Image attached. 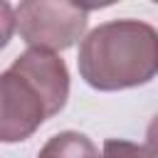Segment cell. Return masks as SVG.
<instances>
[{
	"instance_id": "6da1fadb",
	"label": "cell",
	"mask_w": 158,
	"mask_h": 158,
	"mask_svg": "<svg viewBox=\"0 0 158 158\" xmlns=\"http://www.w3.org/2000/svg\"><path fill=\"white\" fill-rule=\"evenodd\" d=\"M69 99V72L57 52L27 49L0 77V141H27Z\"/></svg>"
},
{
	"instance_id": "7a4b0ae2",
	"label": "cell",
	"mask_w": 158,
	"mask_h": 158,
	"mask_svg": "<svg viewBox=\"0 0 158 158\" xmlns=\"http://www.w3.org/2000/svg\"><path fill=\"white\" fill-rule=\"evenodd\" d=\"M79 74L96 91H121L158 77V30L143 20H109L79 44Z\"/></svg>"
},
{
	"instance_id": "3957f363",
	"label": "cell",
	"mask_w": 158,
	"mask_h": 158,
	"mask_svg": "<svg viewBox=\"0 0 158 158\" xmlns=\"http://www.w3.org/2000/svg\"><path fill=\"white\" fill-rule=\"evenodd\" d=\"M17 35L30 49L62 52L74 47L89 22V7L57 0H27L15 10Z\"/></svg>"
},
{
	"instance_id": "277c9868",
	"label": "cell",
	"mask_w": 158,
	"mask_h": 158,
	"mask_svg": "<svg viewBox=\"0 0 158 158\" xmlns=\"http://www.w3.org/2000/svg\"><path fill=\"white\" fill-rule=\"evenodd\" d=\"M37 158H101L99 148L86 133L79 131H59L40 148Z\"/></svg>"
},
{
	"instance_id": "5b68a950",
	"label": "cell",
	"mask_w": 158,
	"mask_h": 158,
	"mask_svg": "<svg viewBox=\"0 0 158 158\" xmlns=\"http://www.w3.org/2000/svg\"><path fill=\"white\" fill-rule=\"evenodd\" d=\"M101 158H153V153L146 146H138L123 138H106Z\"/></svg>"
},
{
	"instance_id": "8992f818",
	"label": "cell",
	"mask_w": 158,
	"mask_h": 158,
	"mask_svg": "<svg viewBox=\"0 0 158 158\" xmlns=\"http://www.w3.org/2000/svg\"><path fill=\"white\" fill-rule=\"evenodd\" d=\"M146 148L153 153V158H158V116H153L146 128Z\"/></svg>"
},
{
	"instance_id": "52a82bcc",
	"label": "cell",
	"mask_w": 158,
	"mask_h": 158,
	"mask_svg": "<svg viewBox=\"0 0 158 158\" xmlns=\"http://www.w3.org/2000/svg\"><path fill=\"white\" fill-rule=\"evenodd\" d=\"M0 10H2V25H5V35H2V47H5V44L10 42V27H12V25L17 27V22L12 20V15H10V12H12V7H10L7 2H2V5H0Z\"/></svg>"
}]
</instances>
